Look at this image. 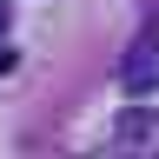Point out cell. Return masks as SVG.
<instances>
[{
  "instance_id": "cell-2",
  "label": "cell",
  "mask_w": 159,
  "mask_h": 159,
  "mask_svg": "<svg viewBox=\"0 0 159 159\" xmlns=\"http://www.w3.org/2000/svg\"><path fill=\"white\" fill-rule=\"evenodd\" d=\"M0 33H7V0H0Z\"/></svg>"
},
{
  "instance_id": "cell-1",
  "label": "cell",
  "mask_w": 159,
  "mask_h": 159,
  "mask_svg": "<svg viewBox=\"0 0 159 159\" xmlns=\"http://www.w3.org/2000/svg\"><path fill=\"white\" fill-rule=\"evenodd\" d=\"M113 146H159V113L152 106H126L113 119Z\"/></svg>"
}]
</instances>
